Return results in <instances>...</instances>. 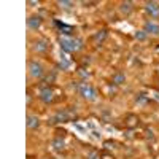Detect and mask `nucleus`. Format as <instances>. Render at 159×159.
<instances>
[{
	"mask_svg": "<svg viewBox=\"0 0 159 159\" xmlns=\"http://www.w3.org/2000/svg\"><path fill=\"white\" fill-rule=\"evenodd\" d=\"M59 45L64 52H76L83 48V40L81 38H75V37H59Z\"/></svg>",
	"mask_w": 159,
	"mask_h": 159,
	"instance_id": "f257e3e1",
	"label": "nucleus"
},
{
	"mask_svg": "<svg viewBox=\"0 0 159 159\" xmlns=\"http://www.w3.org/2000/svg\"><path fill=\"white\" fill-rule=\"evenodd\" d=\"M76 119V110L73 107H69V108H64V110H59L56 111L49 118V124H59V123H69V121H73Z\"/></svg>",
	"mask_w": 159,
	"mask_h": 159,
	"instance_id": "f03ea898",
	"label": "nucleus"
},
{
	"mask_svg": "<svg viewBox=\"0 0 159 159\" xmlns=\"http://www.w3.org/2000/svg\"><path fill=\"white\" fill-rule=\"evenodd\" d=\"M76 91H78V94L81 96L83 99H86V100H96L97 99V91L86 81L78 83L76 84Z\"/></svg>",
	"mask_w": 159,
	"mask_h": 159,
	"instance_id": "7ed1b4c3",
	"label": "nucleus"
},
{
	"mask_svg": "<svg viewBox=\"0 0 159 159\" xmlns=\"http://www.w3.org/2000/svg\"><path fill=\"white\" fill-rule=\"evenodd\" d=\"M38 97H40V100H42L43 103H51L52 100H54V91H52V88H51V86L45 84V86L40 88Z\"/></svg>",
	"mask_w": 159,
	"mask_h": 159,
	"instance_id": "20e7f679",
	"label": "nucleus"
},
{
	"mask_svg": "<svg viewBox=\"0 0 159 159\" xmlns=\"http://www.w3.org/2000/svg\"><path fill=\"white\" fill-rule=\"evenodd\" d=\"M45 73L43 65L40 64L38 61H29V75L32 78H42Z\"/></svg>",
	"mask_w": 159,
	"mask_h": 159,
	"instance_id": "39448f33",
	"label": "nucleus"
},
{
	"mask_svg": "<svg viewBox=\"0 0 159 159\" xmlns=\"http://www.w3.org/2000/svg\"><path fill=\"white\" fill-rule=\"evenodd\" d=\"M145 11L151 18H159V3L156 2H145Z\"/></svg>",
	"mask_w": 159,
	"mask_h": 159,
	"instance_id": "423d86ee",
	"label": "nucleus"
},
{
	"mask_svg": "<svg viewBox=\"0 0 159 159\" xmlns=\"http://www.w3.org/2000/svg\"><path fill=\"white\" fill-rule=\"evenodd\" d=\"M34 49L37 52H46L49 49V42L46 38H40V40H37V42L34 43Z\"/></svg>",
	"mask_w": 159,
	"mask_h": 159,
	"instance_id": "0eeeda50",
	"label": "nucleus"
},
{
	"mask_svg": "<svg viewBox=\"0 0 159 159\" xmlns=\"http://www.w3.org/2000/svg\"><path fill=\"white\" fill-rule=\"evenodd\" d=\"M143 30L147 34H153V35H159V24L153 22V21H147L143 24Z\"/></svg>",
	"mask_w": 159,
	"mask_h": 159,
	"instance_id": "6e6552de",
	"label": "nucleus"
},
{
	"mask_svg": "<svg viewBox=\"0 0 159 159\" xmlns=\"http://www.w3.org/2000/svg\"><path fill=\"white\" fill-rule=\"evenodd\" d=\"M40 25H42V18H40V16H30V18L27 19V27H29L30 30L40 29Z\"/></svg>",
	"mask_w": 159,
	"mask_h": 159,
	"instance_id": "1a4fd4ad",
	"label": "nucleus"
},
{
	"mask_svg": "<svg viewBox=\"0 0 159 159\" xmlns=\"http://www.w3.org/2000/svg\"><path fill=\"white\" fill-rule=\"evenodd\" d=\"M132 5H134L132 2H121V3H119V13L124 15V16H129L130 13H132V10H134V7H132Z\"/></svg>",
	"mask_w": 159,
	"mask_h": 159,
	"instance_id": "9d476101",
	"label": "nucleus"
},
{
	"mask_svg": "<svg viewBox=\"0 0 159 159\" xmlns=\"http://www.w3.org/2000/svg\"><path fill=\"white\" fill-rule=\"evenodd\" d=\"M38 126H40V119H38V116H35V115H27V129L35 130Z\"/></svg>",
	"mask_w": 159,
	"mask_h": 159,
	"instance_id": "9b49d317",
	"label": "nucleus"
},
{
	"mask_svg": "<svg viewBox=\"0 0 159 159\" xmlns=\"http://www.w3.org/2000/svg\"><path fill=\"white\" fill-rule=\"evenodd\" d=\"M56 25L59 27V30L62 32V35H65V37H72V34L75 32V29L72 27V25H65V24L57 22V21H56Z\"/></svg>",
	"mask_w": 159,
	"mask_h": 159,
	"instance_id": "f8f14e48",
	"label": "nucleus"
},
{
	"mask_svg": "<svg viewBox=\"0 0 159 159\" xmlns=\"http://www.w3.org/2000/svg\"><path fill=\"white\" fill-rule=\"evenodd\" d=\"M51 145H52V148H54L56 151H62V150L65 148V142H64V139H62L61 135H57L54 140H52Z\"/></svg>",
	"mask_w": 159,
	"mask_h": 159,
	"instance_id": "ddd939ff",
	"label": "nucleus"
},
{
	"mask_svg": "<svg viewBox=\"0 0 159 159\" xmlns=\"http://www.w3.org/2000/svg\"><path fill=\"white\" fill-rule=\"evenodd\" d=\"M137 126H139V118L135 115H127V118H126V127L134 129Z\"/></svg>",
	"mask_w": 159,
	"mask_h": 159,
	"instance_id": "4468645a",
	"label": "nucleus"
},
{
	"mask_svg": "<svg viewBox=\"0 0 159 159\" xmlns=\"http://www.w3.org/2000/svg\"><path fill=\"white\" fill-rule=\"evenodd\" d=\"M107 30H105V29H102V30H99L96 35H94V42L97 43V45H100L102 42H103V40H105V37H107Z\"/></svg>",
	"mask_w": 159,
	"mask_h": 159,
	"instance_id": "2eb2a0df",
	"label": "nucleus"
},
{
	"mask_svg": "<svg viewBox=\"0 0 159 159\" xmlns=\"http://www.w3.org/2000/svg\"><path fill=\"white\" fill-rule=\"evenodd\" d=\"M126 81L124 73H115L113 75V84H123Z\"/></svg>",
	"mask_w": 159,
	"mask_h": 159,
	"instance_id": "dca6fc26",
	"label": "nucleus"
},
{
	"mask_svg": "<svg viewBox=\"0 0 159 159\" xmlns=\"http://www.w3.org/2000/svg\"><path fill=\"white\" fill-rule=\"evenodd\" d=\"M59 69H61V70H69V69H70V59H61Z\"/></svg>",
	"mask_w": 159,
	"mask_h": 159,
	"instance_id": "f3484780",
	"label": "nucleus"
},
{
	"mask_svg": "<svg viewBox=\"0 0 159 159\" xmlns=\"http://www.w3.org/2000/svg\"><path fill=\"white\" fill-rule=\"evenodd\" d=\"M147 37H148V34L145 32V30H139V32H135V38L139 40V42H145V40H147Z\"/></svg>",
	"mask_w": 159,
	"mask_h": 159,
	"instance_id": "a211bd4d",
	"label": "nucleus"
},
{
	"mask_svg": "<svg viewBox=\"0 0 159 159\" xmlns=\"http://www.w3.org/2000/svg\"><path fill=\"white\" fill-rule=\"evenodd\" d=\"M86 159H102V156H99V153L96 150H91L86 156Z\"/></svg>",
	"mask_w": 159,
	"mask_h": 159,
	"instance_id": "6ab92c4d",
	"label": "nucleus"
},
{
	"mask_svg": "<svg viewBox=\"0 0 159 159\" xmlns=\"http://www.w3.org/2000/svg\"><path fill=\"white\" fill-rule=\"evenodd\" d=\"M54 80H56V70H52L49 75H46V76H45V83H52Z\"/></svg>",
	"mask_w": 159,
	"mask_h": 159,
	"instance_id": "aec40b11",
	"label": "nucleus"
},
{
	"mask_svg": "<svg viewBox=\"0 0 159 159\" xmlns=\"http://www.w3.org/2000/svg\"><path fill=\"white\" fill-rule=\"evenodd\" d=\"M57 5L62 7V8H65V10H69V8L73 7V2H65V0H61V2H57Z\"/></svg>",
	"mask_w": 159,
	"mask_h": 159,
	"instance_id": "412c9836",
	"label": "nucleus"
},
{
	"mask_svg": "<svg viewBox=\"0 0 159 159\" xmlns=\"http://www.w3.org/2000/svg\"><path fill=\"white\" fill-rule=\"evenodd\" d=\"M78 75L81 76L83 80H86V78H89V72L86 70V69H78Z\"/></svg>",
	"mask_w": 159,
	"mask_h": 159,
	"instance_id": "4be33fe9",
	"label": "nucleus"
},
{
	"mask_svg": "<svg viewBox=\"0 0 159 159\" xmlns=\"http://www.w3.org/2000/svg\"><path fill=\"white\" fill-rule=\"evenodd\" d=\"M147 102V97H145V94H139L137 96V103H145Z\"/></svg>",
	"mask_w": 159,
	"mask_h": 159,
	"instance_id": "5701e85b",
	"label": "nucleus"
},
{
	"mask_svg": "<svg viewBox=\"0 0 159 159\" xmlns=\"http://www.w3.org/2000/svg\"><path fill=\"white\" fill-rule=\"evenodd\" d=\"M102 159H115V157H113V156H110L108 153H103V154H102Z\"/></svg>",
	"mask_w": 159,
	"mask_h": 159,
	"instance_id": "b1692460",
	"label": "nucleus"
},
{
	"mask_svg": "<svg viewBox=\"0 0 159 159\" xmlns=\"http://www.w3.org/2000/svg\"><path fill=\"white\" fill-rule=\"evenodd\" d=\"M25 100H27V105H30V102H32V96H30V92H27V97H25Z\"/></svg>",
	"mask_w": 159,
	"mask_h": 159,
	"instance_id": "393cba45",
	"label": "nucleus"
},
{
	"mask_svg": "<svg viewBox=\"0 0 159 159\" xmlns=\"http://www.w3.org/2000/svg\"><path fill=\"white\" fill-rule=\"evenodd\" d=\"M27 3H29V5H38V2H37V0H29Z\"/></svg>",
	"mask_w": 159,
	"mask_h": 159,
	"instance_id": "a878e982",
	"label": "nucleus"
}]
</instances>
